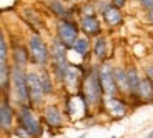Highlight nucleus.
Returning <instances> with one entry per match:
<instances>
[{
  "mask_svg": "<svg viewBox=\"0 0 153 138\" xmlns=\"http://www.w3.org/2000/svg\"><path fill=\"white\" fill-rule=\"evenodd\" d=\"M145 72H146V77H148V80L153 83V65H148L145 68Z\"/></svg>",
  "mask_w": 153,
  "mask_h": 138,
  "instance_id": "nucleus-27",
  "label": "nucleus"
},
{
  "mask_svg": "<svg viewBox=\"0 0 153 138\" xmlns=\"http://www.w3.org/2000/svg\"><path fill=\"white\" fill-rule=\"evenodd\" d=\"M92 55L97 58L98 62H105L110 55V47H108V40L103 33L93 37V43H92Z\"/></svg>",
  "mask_w": 153,
  "mask_h": 138,
  "instance_id": "nucleus-17",
  "label": "nucleus"
},
{
  "mask_svg": "<svg viewBox=\"0 0 153 138\" xmlns=\"http://www.w3.org/2000/svg\"><path fill=\"white\" fill-rule=\"evenodd\" d=\"M83 75H85V68L82 65L68 63V67L65 70V75H63V80H62V85L67 88L68 95H73V93L80 92Z\"/></svg>",
  "mask_w": 153,
  "mask_h": 138,
  "instance_id": "nucleus-7",
  "label": "nucleus"
},
{
  "mask_svg": "<svg viewBox=\"0 0 153 138\" xmlns=\"http://www.w3.org/2000/svg\"><path fill=\"white\" fill-rule=\"evenodd\" d=\"M146 20H148V22L153 25V8H150V10H146Z\"/></svg>",
  "mask_w": 153,
  "mask_h": 138,
  "instance_id": "nucleus-28",
  "label": "nucleus"
},
{
  "mask_svg": "<svg viewBox=\"0 0 153 138\" xmlns=\"http://www.w3.org/2000/svg\"><path fill=\"white\" fill-rule=\"evenodd\" d=\"M80 35V27L75 19H58L55 25V37L60 40L65 47H72L73 42Z\"/></svg>",
  "mask_w": 153,
  "mask_h": 138,
  "instance_id": "nucleus-5",
  "label": "nucleus"
},
{
  "mask_svg": "<svg viewBox=\"0 0 153 138\" xmlns=\"http://www.w3.org/2000/svg\"><path fill=\"white\" fill-rule=\"evenodd\" d=\"M82 98L85 100V103L88 105V108H97L103 105V98L105 93L102 88V82H100V75H98V65L90 67L85 70L83 80H82V87L80 92Z\"/></svg>",
  "mask_w": 153,
  "mask_h": 138,
  "instance_id": "nucleus-1",
  "label": "nucleus"
},
{
  "mask_svg": "<svg viewBox=\"0 0 153 138\" xmlns=\"http://www.w3.org/2000/svg\"><path fill=\"white\" fill-rule=\"evenodd\" d=\"M15 123L17 127L25 130L32 138H40L43 135V122L37 115L35 107H32V105H19Z\"/></svg>",
  "mask_w": 153,
  "mask_h": 138,
  "instance_id": "nucleus-2",
  "label": "nucleus"
},
{
  "mask_svg": "<svg viewBox=\"0 0 153 138\" xmlns=\"http://www.w3.org/2000/svg\"><path fill=\"white\" fill-rule=\"evenodd\" d=\"M42 122L45 123L50 130H60L63 127V122H65V116L62 113V110L58 108V105L55 103H48L43 105L42 108Z\"/></svg>",
  "mask_w": 153,
  "mask_h": 138,
  "instance_id": "nucleus-10",
  "label": "nucleus"
},
{
  "mask_svg": "<svg viewBox=\"0 0 153 138\" xmlns=\"http://www.w3.org/2000/svg\"><path fill=\"white\" fill-rule=\"evenodd\" d=\"M47 8L58 19H73L76 13L75 8L67 4V0H47Z\"/></svg>",
  "mask_w": 153,
  "mask_h": 138,
  "instance_id": "nucleus-15",
  "label": "nucleus"
},
{
  "mask_svg": "<svg viewBox=\"0 0 153 138\" xmlns=\"http://www.w3.org/2000/svg\"><path fill=\"white\" fill-rule=\"evenodd\" d=\"M27 48L30 55V63L37 68L50 65V47L38 32H32L27 40Z\"/></svg>",
  "mask_w": 153,
  "mask_h": 138,
  "instance_id": "nucleus-3",
  "label": "nucleus"
},
{
  "mask_svg": "<svg viewBox=\"0 0 153 138\" xmlns=\"http://www.w3.org/2000/svg\"><path fill=\"white\" fill-rule=\"evenodd\" d=\"M135 100H140V102H153V83L148 80V77L140 78V85H138V92Z\"/></svg>",
  "mask_w": 153,
  "mask_h": 138,
  "instance_id": "nucleus-21",
  "label": "nucleus"
},
{
  "mask_svg": "<svg viewBox=\"0 0 153 138\" xmlns=\"http://www.w3.org/2000/svg\"><path fill=\"white\" fill-rule=\"evenodd\" d=\"M50 63H67L68 62V47H65L57 37L52 39L50 43Z\"/></svg>",
  "mask_w": 153,
  "mask_h": 138,
  "instance_id": "nucleus-16",
  "label": "nucleus"
},
{
  "mask_svg": "<svg viewBox=\"0 0 153 138\" xmlns=\"http://www.w3.org/2000/svg\"><path fill=\"white\" fill-rule=\"evenodd\" d=\"M68 4H72V5H82V4H85V2H88V0H67Z\"/></svg>",
  "mask_w": 153,
  "mask_h": 138,
  "instance_id": "nucleus-29",
  "label": "nucleus"
},
{
  "mask_svg": "<svg viewBox=\"0 0 153 138\" xmlns=\"http://www.w3.org/2000/svg\"><path fill=\"white\" fill-rule=\"evenodd\" d=\"M78 27H80V32L90 39L97 37V35L102 33V20L98 19L97 12H92V13H80L78 17Z\"/></svg>",
  "mask_w": 153,
  "mask_h": 138,
  "instance_id": "nucleus-9",
  "label": "nucleus"
},
{
  "mask_svg": "<svg viewBox=\"0 0 153 138\" xmlns=\"http://www.w3.org/2000/svg\"><path fill=\"white\" fill-rule=\"evenodd\" d=\"M27 88H28V100H30L32 107H35V108L43 107L47 95L42 88L37 70H27Z\"/></svg>",
  "mask_w": 153,
  "mask_h": 138,
  "instance_id": "nucleus-6",
  "label": "nucleus"
},
{
  "mask_svg": "<svg viewBox=\"0 0 153 138\" xmlns=\"http://www.w3.org/2000/svg\"><path fill=\"white\" fill-rule=\"evenodd\" d=\"M126 78H128V93L131 98L137 96L138 92V85H140V75H138V70L135 67H128L126 68Z\"/></svg>",
  "mask_w": 153,
  "mask_h": 138,
  "instance_id": "nucleus-23",
  "label": "nucleus"
},
{
  "mask_svg": "<svg viewBox=\"0 0 153 138\" xmlns=\"http://www.w3.org/2000/svg\"><path fill=\"white\" fill-rule=\"evenodd\" d=\"M100 17H102V23H105L107 27L110 28H117L123 23V12H122V7L115 5L113 2H108L102 10L98 12Z\"/></svg>",
  "mask_w": 153,
  "mask_h": 138,
  "instance_id": "nucleus-12",
  "label": "nucleus"
},
{
  "mask_svg": "<svg viewBox=\"0 0 153 138\" xmlns=\"http://www.w3.org/2000/svg\"><path fill=\"white\" fill-rule=\"evenodd\" d=\"M12 98L19 105H30L28 100V88H27V70L12 67V78H10V92Z\"/></svg>",
  "mask_w": 153,
  "mask_h": 138,
  "instance_id": "nucleus-4",
  "label": "nucleus"
},
{
  "mask_svg": "<svg viewBox=\"0 0 153 138\" xmlns=\"http://www.w3.org/2000/svg\"><path fill=\"white\" fill-rule=\"evenodd\" d=\"M113 77L117 82V88L120 95H130L128 93V78H126V70L122 67H113Z\"/></svg>",
  "mask_w": 153,
  "mask_h": 138,
  "instance_id": "nucleus-22",
  "label": "nucleus"
},
{
  "mask_svg": "<svg viewBox=\"0 0 153 138\" xmlns=\"http://www.w3.org/2000/svg\"><path fill=\"white\" fill-rule=\"evenodd\" d=\"M138 4H140V7H142L143 10L153 8V0H138Z\"/></svg>",
  "mask_w": 153,
  "mask_h": 138,
  "instance_id": "nucleus-26",
  "label": "nucleus"
},
{
  "mask_svg": "<svg viewBox=\"0 0 153 138\" xmlns=\"http://www.w3.org/2000/svg\"><path fill=\"white\" fill-rule=\"evenodd\" d=\"M17 110L12 107L10 100L7 96L0 98V130L2 133H10L15 125Z\"/></svg>",
  "mask_w": 153,
  "mask_h": 138,
  "instance_id": "nucleus-11",
  "label": "nucleus"
},
{
  "mask_svg": "<svg viewBox=\"0 0 153 138\" xmlns=\"http://www.w3.org/2000/svg\"><path fill=\"white\" fill-rule=\"evenodd\" d=\"M10 78H12L10 62H0V96H8Z\"/></svg>",
  "mask_w": 153,
  "mask_h": 138,
  "instance_id": "nucleus-19",
  "label": "nucleus"
},
{
  "mask_svg": "<svg viewBox=\"0 0 153 138\" xmlns=\"http://www.w3.org/2000/svg\"><path fill=\"white\" fill-rule=\"evenodd\" d=\"M73 53H76L82 60H88L92 55V40L87 35H78V39L73 42V45L70 47Z\"/></svg>",
  "mask_w": 153,
  "mask_h": 138,
  "instance_id": "nucleus-18",
  "label": "nucleus"
},
{
  "mask_svg": "<svg viewBox=\"0 0 153 138\" xmlns=\"http://www.w3.org/2000/svg\"><path fill=\"white\" fill-rule=\"evenodd\" d=\"M146 138H153V131H152V133H150V135H148V137H146Z\"/></svg>",
  "mask_w": 153,
  "mask_h": 138,
  "instance_id": "nucleus-30",
  "label": "nucleus"
},
{
  "mask_svg": "<svg viewBox=\"0 0 153 138\" xmlns=\"http://www.w3.org/2000/svg\"><path fill=\"white\" fill-rule=\"evenodd\" d=\"M8 60H10V45H8L7 40V33L0 27V62H8Z\"/></svg>",
  "mask_w": 153,
  "mask_h": 138,
  "instance_id": "nucleus-24",
  "label": "nucleus"
},
{
  "mask_svg": "<svg viewBox=\"0 0 153 138\" xmlns=\"http://www.w3.org/2000/svg\"><path fill=\"white\" fill-rule=\"evenodd\" d=\"M25 20H27V23L30 25L32 28H33V32H38L40 28L43 27L42 22H40V17H38V13L35 10H32V8H25Z\"/></svg>",
  "mask_w": 153,
  "mask_h": 138,
  "instance_id": "nucleus-25",
  "label": "nucleus"
},
{
  "mask_svg": "<svg viewBox=\"0 0 153 138\" xmlns=\"http://www.w3.org/2000/svg\"><path fill=\"white\" fill-rule=\"evenodd\" d=\"M103 108L108 111V115L115 116V118H122L126 115L128 111V105L123 98H120L118 95H111L103 98Z\"/></svg>",
  "mask_w": 153,
  "mask_h": 138,
  "instance_id": "nucleus-13",
  "label": "nucleus"
},
{
  "mask_svg": "<svg viewBox=\"0 0 153 138\" xmlns=\"http://www.w3.org/2000/svg\"><path fill=\"white\" fill-rule=\"evenodd\" d=\"M38 72V78H40V83H42V88L45 92V95H53L55 92V85H53V75L50 72L48 67H40L37 70Z\"/></svg>",
  "mask_w": 153,
  "mask_h": 138,
  "instance_id": "nucleus-20",
  "label": "nucleus"
},
{
  "mask_svg": "<svg viewBox=\"0 0 153 138\" xmlns=\"http://www.w3.org/2000/svg\"><path fill=\"white\" fill-rule=\"evenodd\" d=\"M10 60L12 67H19V68H28L30 63V55H28V48L23 43H13L10 48Z\"/></svg>",
  "mask_w": 153,
  "mask_h": 138,
  "instance_id": "nucleus-14",
  "label": "nucleus"
},
{
  "mask_svg": "<svg viewBox=\"0 0 153 138\" xmlns=\"http://www.w3.org/2000/svg\"><path fill=\"white\" fill-rule=\"evenodd\" d=\"M98 75H100V82H102V88H103L105 96L120 95L118 88H117V82H115V77H113V67H111V63H108L107 60L100 62Z\"/></svg>",
  "mask_w": 153,
  "mask_h": 138,
  "instance_id": "nucleus-8",
  "label": "nucleus"
},
{
  "mask_svg": "<svg viewBox=\"0 0 153 138\" xmlns=\"http://www.w3.org/2000/svg\"><path fill=\"white\" fill-rule=\"evenodd\" d=\"M0 135H2V130H0Z\"/></svg>",
  "mask_w": 153,
  "mask_h": 138,
  "instance_id": "nucleus-31",
  "label": "nucleus"
}]
</instances>
